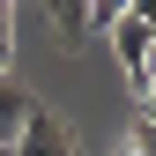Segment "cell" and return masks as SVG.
Returning a JSON list of instances; mask_svg holds the SVG:
<instances>
[{"label": "cell", "mask_w": 156, "mask_h": 156, "mask_svg": "<svg viewBox=\"0 0 156 156\" xmlns=\"http://www.w3.org/2000/svg\"><path fill=\"white\" fill-rule=\"evenodd\" d=\"M15 156H74V134H67V119L37 104L30 119H23V134H15Z\"/></svg>", "instance_id": "cell-2"}, {"label": "cell", "mask_w": 156, "mask_h": 156, "mask_svg": "<svg viewBox=\"0 0 156 156\" xmlns=\"http://www.w3.org/2000/svg\"><path fill=\"white\" fill-rule=\"evenodd\" d=\"M52 23H60V45H82V37H89V8L60 0V8H52Z\"/></svg>", "instance_id": "cell-4"}, {"label": "cell", "mask_w": 156, "mask_h": 156, "mask_svg": "<svg viewBox=\"0 0 156 156\" xmlns=\"http://www.w3.org/2000/svg\"><path fill=\"white\" fill-rule=\"evenodd\" d=\"M15 67V8H0V74Z\"/></svg>", "instance_id": "cell-6"}, {"label": "cell", "mask_w": 156, "mask_h": 156, "mask_svg": "<svg viewBox=\"0 0 156 156\" xmlns=\"http://www.w3.org/2000/svg\"><path fill=\"white\" fill-rule=\"evenodd\" d=\"M104 37L119 45L126 82H141V67H149V52H156V0H126V8H119V23H112Z\"/></svg>", "instance_id": "cell-1"}, {"label": "cell", "mask_w": 156, "mask_h": 156, "mask_svg": "<svg viewBox=\"0 0 156 156\" xmlns=\"http://www.w3.org/2000/svg\"><path fill=\"white\" fill-rule=\"evenodd\" d=\"M119 8H126V0H89V30H112V23H119Z\"/></svg>", "instance_id": "cell-7"}, {"label": "cell", "mask_w": 156, "mask_h": 156, "mask_svg": "<svg viewBox=\"0 0 156 156\" xmlns=\"http://www.w3.org/2000/svg\"><path fill=\"white\" fill-rule=\"evenodd\" d=\"M30 112H37V97H30L23 82H8V74H0V149H15V134H23Z\"/></svg>", "instance_id": "cell-3"}, {"label": "cell", "mask_w": 156, "mask_h": 156, "mask_svg": "<svg viewBox=\"0 0 156 156\" xmlns=\"http://www.w3.org/2000/svg\"><path fill=\"white\" fill-rule=\"evenodd\" d=\"M0 156H15V149H0Z\"/></svg>", "instance_id": "cell-8"}, {"label": "cell", "mask_w": 156, "mask_h": 156, "mask_svg": "<svg viewBox=\"0 0 156 156\" xmlns=\"http://www.w3.org/2000/svg\"><path fill=\"white\" fill-rule=\"evenodd\" d=\"M126 156H156V112H141V119H134V141H126Z\"/></svg>", "instance_id": "cell-5"}]
</instances>
